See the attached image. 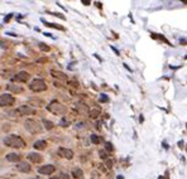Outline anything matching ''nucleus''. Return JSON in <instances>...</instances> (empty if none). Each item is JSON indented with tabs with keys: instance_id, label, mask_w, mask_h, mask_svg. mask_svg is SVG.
I'll list each match as a JSON object with an SVG mask.
<instances>
[{
	"instance_id": "obj_22",
	"label": "nucleus",
	"mask_w": 187,
	"mask_h": 179,
	"mask_svg": "<svg viewBox=\"0 0 187 179\" xmlns=\"http://www.w3.org/2000/svg\"><path fill=\"white\" fill-rule=\"evenodd\" d=\"M105 150H107V151H110V153H111L113 150H114V148H113V144H111V143H109V141L105 143Z\"/></svg>"
},
{
	"instance_id": "obj_4",
	"label": "nucleus",
	"mask_w": 187,
	"mask_h": 179,
	"mask_svg": "<svg viewBox=\"0 0 187 179\" xmlns=\"http://www.w3.org/2000/svg\"><path fill=\"white\" fill-rule=\"evenodd\" d=\"M29 88L34 92H43V91H46L47 90V85H46V82H44L43 79L36 78V79H33V81L30 82Z\"/></svg>"
},
{
	"instance_id": "obj_5",
	"label": "nucleus",
	"mask_w": 187,
	"mask_h": 179,
	"mask_svg": "<svg viewBox=\"0 0 187 179\" xmlns=\"http://www.w3.org/2000/svg\"><path fill=\"white\" fill-rule=\"evenodd\" d=\"M15 102V98L13 97L11 95L9 94H3L0 95V106L1 107H6V106H10Z\"/></svg>"
},
{
	"instance_id": "obj_24",
	"label": "nucleus",
	"mask_w": 187,
	"mask_h": 179,
	"mask_svg": "<svg viewBox=\"0 0 187 179\" xmlns=\"http://www.w3.org/2000/svg\"><path fill=\"white\" fill-rule=\"evenodd\" d=\"M77 108H78V111H82V112H86L87 111V107L85 106V105H78Z\"/></svg>"
},
{
	"instance_id": "obj_27",
	"label": "nucleus",
	"mask_w": 187,
	"mask_h": 179,
	"mask_svg": "<svg viewBox=\"0 0 187 179\" xmlns=\"http://www.w3.org/2000/svg\"><path fill=\"white\" fill-rule=\"evenodd\" d=\"M105 164H106V167L109 168V169H111V168H113V160H110V159H107Z\"/></svg>"
},
{
	"instance_id": "obj_19",
	"label": "nucleus",
	"mask_w": 187,
	"mask_h": 179,
	"mask_svg": "<svg viewBox=\"0 0 187 179\" xmlns=\"http://www.w3.org/2000/svg\"><path fill=\"white\" fill-rule=\"evenodd\" d=\"M90 140H91V143H92V144H96V145L101 141L100 136H99V135H96V134H92V135L90 136Z\"/></svg>"
},
{
	"instance_id": "obj_7",
	"label": "nucleus",
	"mask_w": 187,
	"mask_h": 179,
	"mask_svg": "<svg viewBox=\"0 0 187 179\" xmlns=\"http://www.w3.org/2000/svg\"><path fill=\"white\" fill-rule=\"evenodd\" d=\"M55 170H56V167L55 165H52V164H46V165H43V167L38 168V173L39 174H46V175H51Z\"/></svg>"
},
{
	"instance_id": "obj_11",
	"label": "nucleus",
	"mask_w": 187,
	"mask_h": 179,
	"mask_svg": "<svg viewBox=\"0 0 187 179\" xmlns=\"http://www.w3.org/2000/svg\"><path fill=\"white\" fill-rule=\"evenodd\" d=\"M27 158L29 159L30 162H33V163H41V162L43 160L42 155H41V154H38V153H29Z\"/></svg>"
},
{
	"instance_id": "obj_29",
	"label": "nucleus",
	"mask_w": 187,
	"mask_h": 179,
	"mask_svg": "<svg viewBox=\"0 0 187 179\" xmlns=\"http://www.w3.org/2000/svg\"><path fill=\"white\" fill-rule=\"evenodd\" d=\"M84 127V122H81V124H77V129H82Z\"/></svg>"
},
{
	"instance_id": "obj_21",
	"label": "nucleus",
	"mask_w": 187,
	"mask_h": 179,
	"mask_svg": "<svg viewBox=\"0 0 187 179\" xmlns=\"http://www.w3.org/2000/svg\"><path fill=\"white\" fill-rule=\"evenodd\" d=\"M99 155H100L101 159H104V160H107V159H109V154L106 153L105 149H104V150H100V151H99Z\"/></svg>"
},
{
	"instance_id": "obj_13",
	"label": "nucleus",
	"mask_w": 187,
	"mask_h": 179,
	"mask_svg": "<svg viewBox=\"0 0 187 179\" xmlns=\"http://www.w3.org/2000/svg\"><path fill=\"white\" fill-rule=\"evenodd\" d=\"M51 75L53 76V77H56V78H58V79H62V81H66L67 79V76L65 75L63 72H59V71H55V69H52L51 71Z\"/></svg>"
},
{
	"instance_id": "obj_10",
	"label": "nucleus",
	"mask_w": 187,
	"mask_h": 179,
	"mask_svg": "<svg viewBox=\"0 0 187 179\" xmlns=\"http://www.w3.org/2000/svg\"><path fill=\"white\" fill-rule=\"evenodd\" d=\"M17 170L20 172V173H29L30 172V164L27 162H20L17 164Z\"/></svg>"
},
{
	"instance_id": "obj_33",
	"label": "nucleus",
	"mask_w": 187,
	"mask_h": 179,
	"mask_svg": "<svg viewBox=\"0 0 187 179\" xmlns=\"http://www.w3.org/2000/svg\"><path fill=\"white\" fill-rule=\"evenodd\" d=\"M36 179H41V178H36Z\"/></svg>"
},
{
	"instance_id": "obj_1",
	"label": "nucleus",
	"mask_w": 187,
	"mask_h": 179,
	"mask_svg": "<svg viewBox=\"0 0 187 179\" xmlns=\"http://www.w3.org/2000/svg\"><path fill=\"white\" fill-rule=\"evenodd\" d=\"M4 144L9 148H15V149H20L25 148V141L18 135H9L4 137Z\"/></svg>"
},
{
	"instance_id": "obj_20",
	"label": "nucleus",
	"mask_w": 187,
	"mask_h": 179,
	"mask_svg": "<svg viewBox=\"0 0 187 179\" xmlns=\"http://www.w3.org/2000/svg\"><path fill=\"white\" fill-rule=\"evenodd\" d=\"M44 24L47 25V27H49V28H57V29H61V30H63V28L62 27H59L58 24H53V23H48V22H46V20H42Z\"/></svg>"
},
{
	"instance_id": "obj_32",
	"label": "nucleus",
	"mask_w": 187,
	"mask_h": 179,
	"mask_svg": "<svg viewBox=\"0 0 187 179\" xmlns=\"http://www.w3.org/2000/svg\"><path fill=\"white\" fill-rule=\"evenodd\" d=\"M159 179H163V178H162V177H159Z\"/></svg>"
},
{
	"instance_id": "obj_6",
	"label": "nucleus",
	"mask_w": 187,
	"mask_h": 179,
	"mask_svg": "<svg viewBox=\"0 0 187 179\" xmlns=\"http://www.w3.org/2000/svg\"><path fill=\"white\" fill-rule=\"evenodd\" d=\"M17 111H18V114H20V115H34L36 114V110H34L33 107L28 106V105H22V106H19L17 108Z\"/></svg>"
},
{
	"instance_id": "obj_3",
	"label": "nucleus",
	"mask_w": 187,
	"mask_h": 179,
	"mask_svg": "<svg viewBox=\"0 0 187 179\" xmlns=\"http://www.w3.org/2000/svg\"><path fill=\"white\" fill-rule=\"evenodd\" d=\"M47 110L55 115H65L67 112V107H66L65 105L59 104L58 101H52L48 106H47Z\"/></svg>"
},
{
	"instance_id": "obj_31",
	"label": "nucleus",
	"mask_w": 187,
	"mask_h": 179,
	"mask_svg": "<svg viewBox=\"0 0 187 179\" xmlns=\"http://www.w3.org/2000/svg\"><path fill=\"white\" fill-rule=\"evenodd\" d=\"M52 179H58V178H57V177H53V178H52Z\"/></svg>"
},
{
	"instance_id": "obj_25",
	"label": "nucleus",
	"mask_w": 187,
	"mask_h": 179,
	"mask_svg": "<svg viewBox=\"0 0 187 179\" xmlns=\"http://www.w3.org/2000/svg\"><path fill=\"white\" fill-rule=\"evenodd\" d=\"M59 125L63 126V127H66V126H68V125H70V122H68V121H66L65 119H62V120H61V122H59Z\"/></svg>"
},
{
	"instance_id": "obj_14",
	"label": "nucleus",
	"mask_w": 187,
	"mask_h": 179,
	"mask_svg": "<svg viewBox=\"0 0 187 179\" xmlns=\"http://www.w3.org/2000/svg\"><path fill=\"white\" fill-rule=\"evenodd\" d=\"M8 90L10 92H15V94H20V92H23V87L22 86H17V85H8Z\"/></svg>"
},
{
	"instance_id": "obj_18",
	"label": "nucleus",
	"mask_w": 187,
	"mask_h": 179,
	"mask_svg": "<svg viewBox=\"0 0 187 179\" xmlns=\"http://www.w3.org/2000/svg\"><path fill=\"white\" fill-rule=\"evenodd\" d=\"M42 122H43V126L46 127L47 130H52V129H53V126H55V125H53L52 121L46 120V119H43V120H42Z\"/></svg>"
},
{
	"instance_id": "obj_15",
	"label": "nucleus",
	"mask_w": 187,
	"mask_h": 179,
	"mask_svg": "<svg viewBox=\"0 0 187 179\" xmlns=\"http://www.w3.org/2000/svg\"><path fill=\"white\" fill-rule=\"evenodd\" d=\"M46 146H47V143L44 141V140H38V141L33 144V148L37 150H43V149H46Z\"/></svg>"
},
{
	"instance_id": "obj_17",
	"label": "nucleus",
	"mask_w": 187,
	"mask_h": 179,
	"mask_svg": "<svg viewBox=\"0 0 187 179\" xmlns=\"http://www.w3.org/2000/svg\"><path fill=\"white\" fill-rule=\"evenodd\" d=\"M100 112H101L100 108L99 107H95V108H92V110L88 111V115H90V117H92V119H96V117H99Z\"/></svg>"
},
{
	"instance_id": "obj_23",
	"label": "nucleus",
	"mask_w": 187,
	"mask_h": 179,
	"mask_svg": "<svg viewBox=\"0 0 187 179\" xmlns=\"http://www.w3.org/2000/svg\"><path fill=\"white\" fill-rule=\"evenodd\" d=\"M99 100H100V102H107V101H109V97H107L106 95H101Z\"/></svg>"
},
{
	"instance_id": "obj_28",
	"label": "nucleus",
	"mask_w": 187,
	"mask_h": 179,
	"mask_svg": "<svg viewBox=\"0 0 187 179\" xmlns=\"http://www.w3.org/2000/svg\"><path fill=\"white\" fill-rule=\"evenodd\" d=\"M59 177H62V179H70V177L67 174H65V173H62L61 175H59Z\"/></svg>"
},
{
	"instance_id": "obj_16",
	"label": "nucleus",
	"mask_w": 187,
	"mask_h": 179,
	"mask_svg": "<svg viewBox=\"0 0 187 179\" xmlns=\"http://www.w3.org/2000/svg\"><path fill=\"white\" fill-rule=\"evenodd\" d=\"M72 177H74L75 179H81L82 177H84V172H82L80 168H76V169L72 170Z\"/></svg>"
},
{
	"instance_id": "obj_30",
	"label": "nucleus",
	"mask_w": 187,
	"mask_h": 179,
	"mask_svg": "<svg viewBox=\"0 0 187 179\" xmlns=\"http://www.w3.org/2000/svg\"><path fill=\"white\" fill-rule=\"evenodd\" d=\"M11 17H13V14H9V15H8V17H6V18H5V22H8V20H9V19H10Z\"/></svg>"
},
{
	"instance_id": "obj_12",
	"label": "nucleus",
	"mask_w": 187,
	"mask_h": 179,
	"mask_svg": "<svg viewBox=\"0 0 187 179\" xmlns=\"http://www.w3.org/2000/svg\"><path fill=\"white\" fill-rule=\"evenodd\" d=\"M6 160L13 162V163H19L20 162V155L15 154V153H9V154L6 155Z\"/></svg>"
},
{
	"instance_id": "obj_9",
	"label": "nucleus",
	"mask_w": 187,
	"mask_h": 179,
	"mask_svg": "<svg viewBox=\"0 0 187 179\" xmlns=\"http://www.w3.org/2000/svg\"><path fill=\"white\" fill-rule=\"evenodd\" d=\"M29 73L25 72V71H20L19 73H17V75L13 77V81L15 82H27L28 79H29Z\"/></svg>"
},
{
	"instance_id": "obj_8",
	"label": "nucleus",
	"mask_w": 187,
	"mask_h": 179,
	"mask_svg": "<svg viewBox=\"0 0 187 179\" xmlns=\"http://www.w3.org/2000/svg\"><path fill=\"white\" fill-rule=\"evenodd\" d=\"M57 154H58L59 156H62V158H65V159H68V160L74 158V151H72L71 149L59 148L58 150H57Z\"/></svg>"
},
{
	"instance_id": "obj_2",
	"label": "nucleus",
	"mask_w": 187,
	"mask_h": 179,
	"mask_svg": "<svg viewBox=\"0 0 187 179\" xmlns=\"http://www.w3.org/2000/svg\"><path fill=\"white\" fill-rule=\"evenodd\" d=\"M24 127L27 129V131H29L30 134H39V133H42V130H43V126L41 125V122L34 119L25 120Z\"/></svg>"
},
{
	"instance_id": "obj_26",
	"label": "nucleus",
	"mask_w": 187,
	"mask_h": 179,
	"mask_svg": "<svg viewBox=\"0 0 187 179\" xmlns=\"http://www.w3.org/2000/svg\"><path fill=\"white\" fill-rule=\"evenodd\" d=\"M39 48L42 50H49V47H47L44 43H39Z\"/></svg>"
}]
</instances>
